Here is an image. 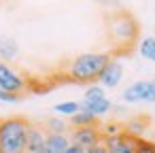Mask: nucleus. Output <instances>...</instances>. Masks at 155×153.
Instances as JSON below:
<instances>
[{
    "instance_id": "nucleus-1",
    "label": "nucleus",
    "mask_w": 155,
    "mask_h": 153,
    "mask_svg": "<svg viewBox=\"0 0 155 153\" xmlns=\"http://www.w3.org/2000/svg\"><path fill=\"white\" fill-rule=\"evenodd\" d=\"M106 36L113 45L110 55H125L140 41V26L138 19L127 11H115L106 15Z\"/></svg>"
},
{
    "instance_id": "nucleus-2",
    "label": "nucleus",
    "mask_w": 155,
    "mask_h": 153,
    "mask_svg": "<svg viewBox=\"0 0 155 153\" xmlns=\"http://www.w3.org/2000/svg\"><path fill=\"white\" fill-rule=\"evenodd\" d=\"M110 51H87L72 58L64 68V79L81 85H91L98 81V75L110 60Z\"/></svg>"
},
{
    "instance_id": "nucleus-3",
    "label": "nucleus",
    "mask_w": 155,
    "mask_h": 153,
    "mask_svg": "<svg viewBox=\"0 0 155 153\" xmlns=\"http://www.w3.org/2000/svg\"><path fill=\"white\" fill-rule=\"evenodd\" d=\"M28 125L26 117L0 119V153H26Z\"/></svg>"
},
{
    "instance_id": "nucleus-4",
    "label": "nucleus",
    "mask_w": 155,
    "mask_h": 153,
    "mask_svg": "<svg viewBox=\"0 0 155 153\" xmlns=\"http://www.w3.org/2000/svg\"><path fill=\"white\" fill-rule=\"evenodd\" d=\"M28 87H30V79L26 75H21L7 62H0V89L21 96Z\"/></svg>"
},
{
    "instance_id": "nucleus-5",
    "label": "nucleus",
    "mask_w": 155,
    "mask_h": 153,
    "mask_svg": "<svg viewBox=\"0 0 155 153\" xmlns=\"http://www.w3.org/2000/svg\"><path fill=\"white\" fill-rule=\"evenodd\" d=\"M123 102L127 104H136V102H155V79L153 81H147V79H140V81H134L130 83L125 89H123Z\"/></svg>"
},
{
    "instance_id": "nucleus-6",
    "label": "nucleus",
    "mask_w": 155,
    "mask_h": 153,
    "mask_svg": "<svg viewBox=\"0 0 155 153\" xmlns=\"http://www.w3.org/2000/svg\"><path fill=\"white\" fill-rule=\"evenodd\" d=\"M121 79H123V64H121V60L110 58L106 62V66L102 68V72L98 75V81L96 83L100 87H104V89H115L121 83Z\"/></svg>"
},
{
    "instance_id": "nucleus-7",
    "label": "nucleus",
    "mask_w": 155,
    "mask_h": 153,
    "mask_svg": "<svg viewBox=\"0 0 155 153\" xmlns=\"http://www.w3.org/2000/svg\"><path fill=\"white\" fill-rule=\"evenodd\" d=\"M68 138L70 142L83 147V149H89L98 142H102V132H100V125H89V128H72L68 132Z\"/></svg>"
},
{
    "instance_id": "nucleus-8",
    "label": "nucleus",
    "mask_w": 155,
    "mask_h": 153,
    "mask_svg": "<svg viewBox=\"0 0 155 153\" xmlns=\"http://www.w3.org/2000/svg\"><path fill=\"white\" fill-rule=\"evenodd\" d=\"M45 140H47L45 128L30 123L28 125V134H26V153H41L45 149Z\"/></svg>"
},
{
    "instance_id": "nucleus-9",
    "label": "nucleus",
    "mask_w": 155,
    "mask_h": 153,
    "mask_svg": "<svg viewBox=\"0 0 155 153\" xmlns=\"http://www.w3.org/2000/svg\"><path fill=\"white\" fill-rule=\"evenodd\" d=\"M149 123L151 121H149L147 115H136V117H132V119H127L123 123V132L130 134V136H134V138H142V134L149 128Z\"/></svg>"
},
{
    "instance_id": "nucleus-10",
    "label": "nucleus",
    "mask_w": 155,
    "mask_h": 153,
    "mask_svg": "<svg viewBox=\"0 0 155 153\" xmlns=\"http://www.w3.org/2000/svg\"><path fill=\"white\" fill-rule=\"evenodd\" d=\"M19 55V45L11 36H0V62H13Z\"/></svg>"
},
{
    "instance_id": "nucleus-11",
    "label": "nucleus",
    "mask_w": 155,
    "mask_h": 153,
    "mask_svg": "<svg viewBox=\"0 0 155 153\" xmlns=\"http://www.w3.org/2000/svg\"><path fill=\"white\" fill-rule=\"evenodd\" d=\"M68 145H70L68 134H47L45 153H64Z\"/></svg>"
},
{
    "instance_id": "nucleus-12",
    "label": "nucleus",
    "mask_w": 155,
    "mask_h": 153,
    "mask_svg": "<svg viewBox=\"0 0 155 153\" xmlns=\"http://www.w3.org/2000/svg\"><path fill=\"white\" fill-rule=\"evenodd\" d=\"M70 119V123L68 125H72V128H89V125H102L100 123V119L96 117V115H91L89 111H85V108H81L79 113H74L72 117H68Z\"/></svg>"
},
{
    "instance_id": "nucleus-13",
    "label": "nucleus",
    "mask_w": 155,
    "mask_h": 153,
    "mask_svg": "<svg viewBox=\"0 0 155 153\" xmlns=\"http://www.w3.org/2000/svg\"><path fill=\"white\" fill-rule=\"evenodd\" d=\"M81 108H85V111H89L91 115H96L98 119L100 117H104L110 108H113V102L108 100V98H102V100H98V102H91V104H81Z\"/></svg>"
},
{
    "instance_id": "nucleus-14",
    "label": "nucleus",
    "mask_w": 155,
    "mask_h": 153,
    "mask_svg": "<svg viewBox=\"0 0 155 153\" xmlns=\"http://www.w3.org/2000/svg\"><path fill=\"white\" fill-rule=\"evenodd\" d=\"M136 47H138V53H140L144 60L155 62V36H144V38H140Z\"/></svg>"
},
{
    "instance_id": "nucleus-15",
    "label": "nucleus",
    "mask_w": 155,
    "mask_h": 153,
    "mask_svg": "<svg viewBox=\"0 0 155 153\" xmlns=\"http://www.w3.org/2000/svg\"><path fill=\"white\" fill-rule=\"evenodd\" d=\"M102 98H106L104 87H100L98 83H91V85H87V89H85V94H83L81 104H91V102H98V100H102Z\"/></svg>"
},
{
    "instance_id": "nucleus-16",
    "label": "nucleus",
    "mask_w": 155,
    "mask_h": 153,
    "mask_svg": "<svg viewBox=\"0 0 155 153\" xmlns=\"http://www.w3.org/2000/svg\"><path fill=\"white\" fill-rule=\"evenodd\" d=\"M45 132H47V134H68V132H70V125H68V121H64L62 117H51V119H47V123H45Z\"/></svg>"
},
{
    "instance_id": "nucleus-17",
    "label": "nucleus",
    "mask_w": 155,
    "mask_h": 153,
    "mask_svg": "<svg viewBox=\"0 0 155 153\" xmlns=\"http://www.w3.org/2000/svg\"><path fill=\"white\" fill-rule=\"evenodd\" d=\"M136 140H138V138H134V136H130V134L123 132L121 142H119L117 147L108 149V153H134V151H136Z\"/></svg>"
},
{
    "instance_id": "nucleus-18",
    "label": "nucleus",
    "mask_w": 155,
    "mask_h": 153,
    "mask_svg": "<svg viewBox=\"0 0 155 153\" xmlns=\"http://www.w3.org/2000/svg\"><path fill=\"white\" fill-rule=\"evenodd\" d=\"M53 111H55L60 117H72L74 113L81 111V102H72V100H68V102H60V104L53 106Z\"/></svg>"
},
{
    "instance_id": "nucleus-19",
    "label": "nucleus",
    "mask_w": 155,
    "mask_h": 153,
    "mask_svg": "<svg viewBox=\"0 0 155 153\" xmlns=\"http://www.w3.org/2000/svg\"><path fill=\"white\" fill-rule=\"evenodd\" d=\"M100 132H102V138L117 136V134L123 132V123H119V121H106L104 125H100Z\"/></svg>"
},
{
    "instance_id": "nucleus-20",
    "label": "nucleus",
    "mask_w": 155,
    "mask_h": 153,
    "mask_svg": "<svg viewBox=\"0 0 155 153\" xmlns=\"http://www.w3.org/2000/svg\"><path fill=\"white\" fill-rule=\"evenodd\" d=\"M134 153H155V140H149V138H144V136L138 138Z\"/></svg>"
},
{
    "instance_id": "nucleus-21",
    "label": "nucleus",
    "mask_w": 155,
    "mask_h": 153,
    "mask_svg": "<svg viewBox=\"0 0 155 153\" xmlns=\"http://www.w3.org/2000/svg\"><path fill=\"white\" fill-rule=\"evenodd\" d=\"M19 100H21V96L9 94V91H5V89H0V102H5V104H15V102H19Z\"/></svg>"
},
{
    "instance_id": "nucleus-22",
    "label": "nucleus",
    "mask_w": 155,
    "mask_h": 153,
    "mask_svg": "<svg viewBox=\"0 0 155 153\" xmlns=\"http://www.w3.org/2000/svg\"><path fill=\"white\" fill-rule=\"evenodd\" d=\"M85 153H108V149H106L102 142H98V145H94V147L85 149Z\"/></svg>"
},
{
    "instance_id": "nucleus-23",
    "label": "nucleus",
    "mask_w": 155,
    "mask_h": 153,
    "mask_svg": "<svg viewBox=\"0 0 155 153\" xmlns=\"http://www.w3.org/2000/svg\"><path fill=\"white\" fill-rule=\"evenodd\" d=\"M64 153H85V149L83 147H79V145H74V142H70L68 147H66V151Z\"/></svg>"
},
{
    "instance_id": "nucleus-24",
    "label": "nucleus",
    "mask_w": 155,
    "mask_h": 153,
    "mask_svg": "<svg viewBox=\"0 0 155 153\" xmlns=\"http://www.w3.org/2000/svg\"><path fill=\"white\" fill-rule=\"evenodd\" d=\"M41 153H45V149H43V151H41Z\"/></svg>"
}]
</instances>
